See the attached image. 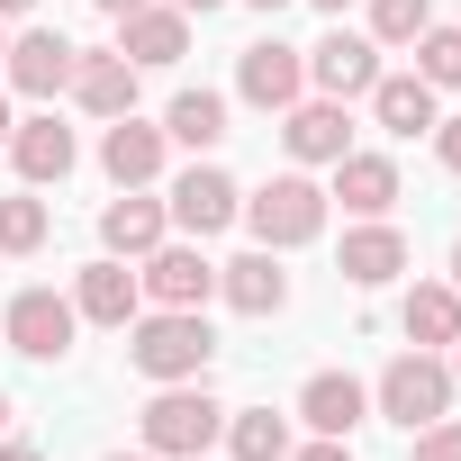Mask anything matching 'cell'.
Here are the masks:
<instances>
[{"label": "cell", "instance_id": "cell-35", "mask_svg": "<svg viewBox=\"0 0 461 461\" xmlns=\"http://www.w3.org/2000/svg\"><path fill=\"white\" fill-rule=\"evenodd\" d=\"M28 10H37V0H0V19H28Z\"/></svg>", "mask_w": 461, "mask_h": 461}, {"label": "cell", "instance_id": "cell-43", "mask_svg": "<svg viewBox=\"0 0 461 461\" xmlns=\"http://www.w3.org/2000/svg\"><path fill=\"white\" fill-rule=\"evenodd\" d=\"M0 55H10V28H0Z\"/></svg>", "mask_w": 461, "mask_h": 461}, {"label": "cell", "instance_id": "cell-28", "mask_svg": "<svg viewBox=\"0 0 461 461\" xmlns=\"http://www.w3.org/2000/svg\"><path fill=\"white\" fill-rule=\"evenodd\" d=\"M416 73H425L434 91H461V28H425V37H416Z\"/></svg>", "mask_w": 461, "mask_h": 461}, {"label": "cell", "instance_id": "cell-2", "mask_svg": "<svg viewBox=\"0 0 461 461\" xmlns=\"http://www.w3.org/2000/svg\"><path fill=\"white\" fill-rule=\"evenodd\" d=\"M136 434H145L154 461H190V452H208V443L226 434V407L208 398V380H163V389L145 398Z\"/></svg>", "mask_w": 461, "mask_h": 461}, {"label": "cell", "instance_id": "cell-32", "mask_svg": "<svg viewBox=\"0 0 461 461\" xmlns=\"http://www.w3.org/2000/svg\"><path fill=\"white\" fill-rule=\"evenodd\" d=\"M0 461H46L37 443H10V434H0Z\"/></svg>", "mask_w": 461, "mask_h": 461}, {"label": "cell", "instance_id": "cell-8", "mask_svg": "<svg viewBox=\"0 0 461 461\" xmlns=\"http://www.w3.org/2000/svg\"><path fill=\"white\" fill-rule=\"evenodd\" d=\"M73 37H55V28H19L10 37V55H0V82H10L19 100H55V91H73Z\"/></svg>", "mask_w": 461, "mask_h": 461}, {"label": "cell", "instance_id": "cell-17", "mask_svg": "<svg viewBox=\"0 0 461 461\" xmlns=\"http://www.w3.org/2000/svg\"><path fill=\"white\" fill-rule=\"evenodd\" d=\"M281 145H290V163H344V154H353L344 100H299V109H281Z\"/></svg>", "mask_w": 461, "mask_h": 461}, {"label": "cell", "instance_id": "cell-13", "mask_svg": "<svg viewBox=\"0 0 461 461\" xmlns=\"http://www.w3.org/2000/svg\"><path fill=\"white\" fill-rule=\"evenodd\" d=\"M136 308H145V281H136L118 254H100V263L73 272V317H82V326H136Z\"/></svg>", "mask_w": 461, "mask_h": 461}, {"label": "cell", "instance_id": "cell-20", "mask_svg": "<svg viewBox=\"0 0 461 461\" xmlns=\"http://www.w3.org/2000/svg\"><path fill=\"white\" fill-rule=\"evenodd\" d=\"M362 416H371V389H362L353 371H317V380L299 389V425H308V434H344V443H353Z\"/></svg>", "mask_w": 461, "mask_h": 461}, {"label": "cell", "instance_id": "cell-38", "mask_svg": "<svg viewBox=\"0 0 461 461\" xmlns=\"http://www.w3.org/2000/svg\"><path fill=\"white\" fill-rule=\"evenodd\" d=\"M254 10H263V19H281V10H290V0H254Z\"/></svg>", "mask_w": 461, "mask_h": 461}, {"label": "cell", "instance_id": "cell-23", "mask_svg": "<svg viewBox=\"0 0 461 461\" xmlns=\"http://www.w3.org/2000/svg\"><path fill=\"white\" fill-rule=\"evenodd\" d=\"M398 326H407V344H416V353L461 344V290H452V281H416V290H407V308H398Z\"/></svg>", "mask_w": 461, "mask_h": 461}, {"label": "cell", "instance_id": "cell-24", "mask_svg": "<svg viewBox=\"0 0 461 461\" xmlns=\"http://www.w3.org/2000/svg\"><path fill=\"white\" fill-rule=\"evenodd\" d=\"M163 136L190 145V154H217V145H226V91H181V100L163 109Z\"/></svg>", "mask_w": 461, "mask_h": 461}, {"label": "cell", "instance_id": "cell-36", "mask_svg": "<svg viewBox=\"0 0 461 461\" xmlns=\"http://www.w3.org/2000/svg\"><path fill=\"white\" fill-rule=\"evenodd\" d=\"M308 10H326V19H344V10H353V0H308Z\"/></svg>", "mask_w": 461, "mask_h": 461}, {"label": "cell", "instance_id": "cell-18", "mask_svg": "<svg viewBox=\"0 0 461 461\" xmlns=\"http://www.w3.org/2000/svg\"><path fill=\"white\" fill-rule=\"evenodd\" d=\"M353 290H389L398 272H407V236H398V226L389 217H362L353 226V236H344V263H335Z\"/></svg>", "mask_w": 461, "mask_h": 461}, {"label": "cell", "instance_id": "cell-15", "mask_svg": "<svg viewBox=\"0 0 461 461\" xmlns=\"http://www.w3.org/2000/svg\"><path fill=\"white\" fill-rule=\"evenodd\" d=\"M118 55H127L136 73H163V64H181V55H190V19L172 10V0H145V10H127V19H118Z\"/></svg>", "mask_w": 461, "mask_h": 461}, {"label": "cell", "instance_id": "cell-22", "mask_svg": "<svg viewBox=\"0 0 461 461\" xmlns=\"http://www.w3.org/2000/svg\"><path fill=\"white\" fill-rule=\"evenodd\" d=\"M326 199H344V217H389L398 208V163L389 154H344Z\"/></svg>", "mask_w": 461, "mask_h": 461}, {"label": "cell", "instance_id": "cell-30", "mask_svg": "<svg viewBox=\"0 0 461 461\" xmlns=\"http://www.w3.org/2000/svg\"><path fill=\"white\" fill-rule=\"evenodd\" d=\"M434 154H443V172H461V118H434Z\"/></svg>", "mask_w": 461, "mask_h": 461}, {"label": "cell", "instance_id": "cell-6", "mask_svg": "<svg viewBox=\"0 0 461 461\" xmlns=\"http://www.w3.org/2000/svg\"><path fill=\"white\" fill-rule=\"evenodd\" d=\"M163 208H172V226H181L190 245H208V236H226V226H236L245 190H236V172H217V163H190V172L163 190Z\"/></svg>", "mask_w": 461, "mask_h": 461}, {"label": "cell", "instance_id": "cell-14", "mask_svg": "<svg viewBox=\"0 0 461 461\" xmlns=\"http://www.w3.org/2000/svg\"><path fill=\"white\" fill-rule=\"evenodd\" d=\"M217 299L236 308V317H281V308H290V272H281V254L254 245V254H236V263H217Z\"/></svg>", "mask_w": 461, "mask_h": 461}, {"label": "cell", "instance_id": "cell-16", "mask_svg": "<svg viewBox=\"0 0 461 461\" xmlns=\"http://www.w3.org/2000/svg\"><path fill=\"white\" fill-rule=\"evenodd\" d=\"M163 236H172V208H163L154 190H118V199L100 208V245H109L118 263H145Z\"/></svg>", "mask_w": 461, "mask_h": 461}, {"label": "cell", "instance_id": "cell-19", "mask_svg": "<svg viewBox=\"0 0 461 461\" xmlns=\"http://www.w3.org/2000/svg\"><path fill=\"white\" fill-rule=\"evenodd\" d=\"M73 100H82V118H127L136 109V64L109 46V55H73Z\"/></svg>", "mask_w": 461, "mask_h": 461}, {"label": "cell", "instance_id": "cell-40", "mask_svg": "<svg viewBox=\"0 0 461 461\" xmlns=\"http://www.w3.org/2000/svg\"><path fill=\"white\" fill-rule=\"evenodd\" d=\"M0 434H10V389H0Z\"/></svg>", "mask_w": 461, "mask_h": 461}, {"label": "cell", "instance_id": "cell-29", "mask_svg": "<svg viewBox=\"0 0 461 461\" xmlns=\"http://www.w3.org/2000/svg\"><path fill=\"white\" fill-rule=\"evenodd\" d=\"M407 461H461V425H452V416H434V425L416 434V452H407Z\"/></svg>", "mask_w": 461, "mask_h": 461}, {"label": "cell", "instance_id": "cell-34", "mask_svg": "<svg viewBox=\"0 0 461 461\" xmlns=\"http://www.w3.org/2000/svg\"><path fill=\"white\" fill-rule=\"evenodd\" d=\"M172 10H181V19H208V10H226V0H172Z\"/></svg>", "mask_w": 461, "mask_h": 461}, {"label": "cell", "instance_id": "cell-4", "mask_svg": "<svg viewBox=\"0 0 461 461\" xmlns=\"http://www.w3.org/2000/svg\"><path fill=\"white\" fill-rule=\"evenodd\" d=\"M452 362L443 353H398L389 371H380V389H371V407L389 416V425H407V434H425L434 416H452Z\"/></svg>", "mask_w": 461, "mask_h": 461}, {"label": "cell", "instance_id": "cell-31", "mask_svg": "<svg viewBox=\"0 0 461 461\" xmlns=\"http://www.w3.org/2000/svg\"><path fill=\"white\" fill-rule=\"evenodd\" d=\"M290 461H353V443H344V434H317V443H308V452H290Z\"/></svg>", "mask_w": 461, "mask_h": 461}, {"label": "cell", "instance_id": "cell-12", "mask_svg": "<svg viewBox=\"0 0 461 461\" xmlns=\"http://www.w3.org/2000/svg\"><path fill=\"white\" fill-rule=\"evenodd\" d=\"M163 154H172V136H163V127H145L136 109L100 127V172H109L118 190H154V181H163Z\"/></svg>", "mask_w": 461, "mask_h": 461}, {"label": "cell", "instance_id": "cell-26", "mask_svg": "<svg viewBox=\"0 0 461 461\" xmlns=\"http://www.w3.org/2000/svg\"><path fill=\"white\" fill-rule=\"evenodd\" d=\"M46 226H55V208L37 190H10V199H0V254H37Z\"/></svg>", "mask_w": 461, "mask_h": 461}, {"label": "cell", "instance_id": "cell-33", "mask_svg": "<svg viewBox=\"0 0 461 461\" xmlns=\"http://www.w3.org/2000/svg\"><path fill=\"white\" fill-rule=\"evenodd\" d=\"M91 10H100V19H127V10H145V0H91Z\"/></svg>", "mask_w": 461, "mask_h": 461}, {"label": "cell", "instance_id": "cell-7", "mask_svg": "<svg viewBox=\"0 0 461 461\" xmlns=\"http://www.w3.org/2000/svg\"><path fill=\"white\" fill-rule=\"evenodd\" d=\"M236 100H254L263 118L299 109V100H308V55H299V46H281V37L245 46V55H236Z\"/></svg>", "mask_w": 461, "mask_h": 461}, {"label": "cell", "instance_id": "cell-1", "mask_svg": "<svg viewBox=\"0 0 461 461\" xmlns=\"http://www.w3.org/2000/svg\"><path fill=\"white\" fill-rule=\"evenodd\" d=\"M127 362H136V380H208V362H217V335H208V317L199 308H136V326H127Z\"/></svg>", "mask_w": 461, "mask_h": 461}, {"label": "cell", "instance_id": "cell-11", "mask_svg": "<svg viewBox=\"0 0 461 461\" xmlns=\"http://www.w3.org/2000/svg\"><path fill=\"white\" fill-rule=\"evenodd\" d=\"M10 163H19V181H28V190H55V181H73L82 145H73V127H64L55 109H37V118H19V127H10Z\"/></svg>", "mask_w": 461, "mask_h": 461}, {"label": "cell", "instance_id": "cell-39", "mask_svg": "<svg viewBox=\"0 0 461 461\" xmlns=\"http://www.w3.org/2000/svg\"><path fill=\"white\" fill-rule=\"evenodd\" d=\"M100 461H154V452H100Z\"/></svg>", "mask_w": 461, "mask_h": 461}, {"label": "cell", "instance_id": "cell-10", "mask_svg": "<svg viewBox=\"0 0 461 461\" xmlns=\"http://www.w3.org/2000/svg\"><path fill=\"white\" fill-rule=\"evenodd\" d=\"M136 281H145V308H208V299H217V263H208L190 236H181V245L163 236Z\"/></svg>", "mask_w": 461, "mask_h": 461}, {"label": "cell", "instance_id": "cell-44", "mask_svg": "<svg viewBox=\"0 0 461 461\" xmlns=\"http://www.w3.org/2000/svg\"><path fill=\"white\" fill-rule=\"evenodd\" d=\"M190 461H208V452H190Z\"/></svg>", "mask_w": 461, "mask_h": 461}, {"label": "cell", "instance_id": "cell-42", "mask_svg": "<svg viewBox=\"0 0 461 461\" xmlns=\"http://www.w3.org/2000/svg\"><path fill=\"white\" fill-rule=\"evenodd\" d=\"M452 380H461V344H452Z\"/></svg>", "mask_w": 461, "mask_h": 461}, {"label": "cell", "instance_id": "cell-27", "mask_svg": "<svg viewBox=\"0 0 461 461\" xmlns=\"http://www.w3.org/2000/svg\"><path fill=\"white\" fill-rule=\"evenodd\" d=\"M434 28V0H371V46H416Z\"/></svg>", "mask_w": 461, "mask_h": 461}, {"label": "cell", "instance_id": "cell-41", "mask_svg": "<svg viewBox=\"0 0 461 461\" xmlns=\"http://www.w3.org/2000/svg\"><path fill=\"white\" fill-rule=\"evenodd\" d=\"M452 290H461V245H452Z\"/></svg>", "mask_w": 461, "mask_h": 461}, {"label": "cell", "instance_id": "cell-25", "mask_svg": "<svg viewBox=\"0 0 461 461\" xmlns=\"http://www.w3.org/2000/svg\"><path fill=\"white\" fill-rule=\"evenodd\" d=\"M236 461H290V416L272 407H226V434H217Z\"/></svg>", "mask_w": 461, "mask_h": 461}, {"label": "cell", "instance_id": "cell-5", "mask_svg": "<svg viewBox=\"0 0 461 461\" xmlns=\"http://www.w3.org/2000/svg\"><path fill=\"white\" fill-rule=\"evenodd\" d=\"M0 335H10V353H28V362H64L73 335H82V317H73L64 290H19L10 308H0Z\"/></svg>", "mask_w": 461, "mask_h": 461}, {"label": "cell", "instance_id": "cell-9", "mask_svg": "<svg viewBox=\"0 0 461 461\" xmlns=\"http://www.w3.org/2000/svg\"><path fill=\"white\" fill-rule=\"evenodd\" d=\"M308 82H317V100H344V109H353V100L380 82V46H371V37H353V28L335 19V28L308 46Z\"/></svg>", "mask_w": 461, "mask_h": 461}, {"label": "cell", "instance_id": "cell-21", "mask_svg": "<svg viewBox=\"0 0 461 461\" xmlns=\"http://www.w3.org/2000/svg\"><path fill=\"white\" fill-rule=\"evenodd\" d=\"M362 100H371V118H380L389 136H425V127L443 118V109H434V82H425V73H380V82H371Z\"/></svg>", "mask_w": 461, "mask_h": 461}, {"label": "cell", "instance_id": "cell-37", "mask_svg": "<svg viewBox=\"0 0 461 461\" xmlns=\"http://www.w3.org/2000/svg\"><path fill=\"white\" fill-rule=\"evenodd\" d=\"M10 127H19V118H10V100H0V145H10Z\"/></svg>", "mask_w": 461, "mask_h": 461}, {"label": "cell", "instance_id": "cell-3", "mask_svg": "<svg viewBox=\"0 0 461 461\" xmlns=\"http://www.w3.org/2000/svg\"><path fill=\"white\" fill-rule=\"evenodd\" d=\"M326 208H335V199H326L308 172H272V181H263V190H254L236 217L254 226V245L290 254V245H317V236H326Z\"/></svg>", "mask_w": 461, "mask_h": 461}]
</instances>
